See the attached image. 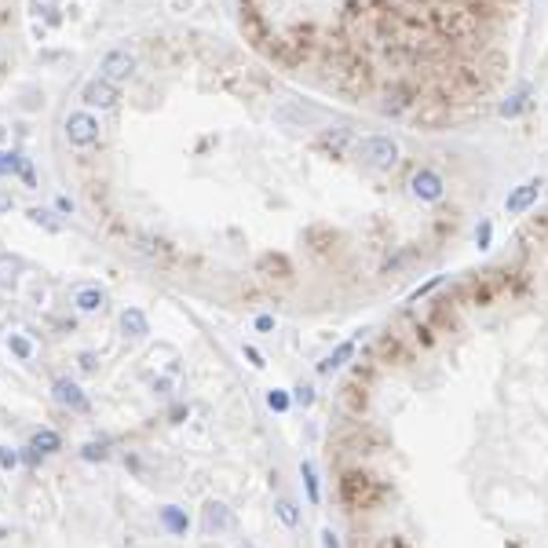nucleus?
Instances as JSON below:
<instances>
[{
  "instance_id": "1",
  "label": "nucleus",
  "mask_w": 548,
  "mask_h": 548,
  "mask_svg": "<svg viewBox=\"0 0 548 548\" xmlns=\"http://www.w3.org/2000/svg\"><path fill=\"white\" fill-rule=\"evenodd\" d=\"M398 143L391 136H362L355 139V157L362 161L366 168H373V172H391V168L398 165Z\"/></svg>"
},
{
  "instance_id": "2",
  "label": "nucleus",
  "mask_w": 548,
  "mask_h": 548,
  "mask_svg": "<svg viewBox=\"0 0 548 548\" xmlns=\"http://www.w3.org/2000/svg\"><path fill=\"white\" fill-rule=\"evenodd\" d=\"M136 73V55L129 48H110L99 62V77H107L110 84H121Z\"/></svg>"
},
{
  "instance_id": "3",
  "label": "nucleus",
  "mask_w": 548,
  "mask_h": 548,
  "mask_svg": "<svg viewBox=\"0 0 548 548\" xmlns=\"http://www.w3.org/2000/svg\"><path fill=\"white\" fill-rule=\"evenodd\" d=\"M66 139H70V146H95L99 143V121L88 114V110H77V114H70L66 117Z\"/></svg>"
},
{
  "instance_id": "4",
  "label": "nucleus",
  "mask_w": 548,
  "mask_h": 548,
  "mask_svg": "<svg viewBox=\"0 0 548 548\" xmlns=\"http://www.w3.org/2000/svg\"><path fill=\"white\" fill-rule=\"evenodd\" d=\"M410 194L417 201H442V194H446V179H442L435 168H417L413 179H410Z\"/></svg>"
},
{
  "instance_id": "5",
  "label": "nucleus",
  "mask_w": 548,
  "mask_h": 548,
  "mask_svg": "<svg viewBox=\"0 0 548 548\" xmlns=\"http://www.w3.org/2000/svg\"><path fill=\"white\" fill-rule=\"evenodd\" d=\"M117 99H121V92H117V84H110L107 77H92L88 84L81 88V102L84 107H99V110H110V107H117Z\"/></svg>"
},
{
  "instance_id": "6",
  "label": "nucleus",
  "mask_w": 548,
  "mask_h": 548,
  "mask_svg": "<svg viewBox=\"0 0 548 548\" xmlns=\"http://www.w3.org/2000/svg\"><path fill=\"white\" fill-rule=\"evenodd\" d=\"M52 395H55V403L59 406H66V410H73V413H88L92 410V398L84 395L70 376H59V381L52 384Z\"/></svg>"
},
{
  "instance_id": "7",
  "label": "nucleus",
  "mask_w": 548,
  "mask_h": 548,
  "mask_svg": "<svg viewBox=\"0 0 548 548\" xmlns=\"http://www.w3.org/2000/svg\"><path fill=\"white\" fill-rule=\"evenodd\" d=\"M541 179H526V183H519L516 191L504 198V208H508V216H523L526 208H534L537 205V198H541Z\"/></svg>"
},
{
  "instance_id": "8",
  "label": "nucleus",
  "mask_w": 548,
  "mask_h": 548,
  "mask_svg": "<svg viewBox=\"0 0 548 548\" xmlns=\"http://www.w3.org/2000/svg\"><path fill=\"white\" fill-rule=\"evenodd\" d=\"M230 526H234V512H230L223 501H208L205 508H201V530H205L208 537L230 530Z\"/></svg>"
},
{
  "instance_id": "9",
  "label": "nucleus",
  "mask_w": 548,
  "mask_h": 548,
  "mask_svg": "<svg viewBox=\"0 0 548 548\" xmlns=\"http://www.w3.org/2000/svg\"><path fill=\"white\" fill-rule=\"evenodd\" d=\"M102 304H107V292H102L99 285H77L73 289V307L77 311L95 314V311H102Z\"/></svg>"
},
{
  "instance_id": "10",
  "label": "nucleus",
  "mask_w": 548,
  "mask_h": 548,
  "mask_svg": "<svg viewBox=\"0 0 548 548\" xmlns=\"http://www.w3.org/2000/svg\"><path fill=\"white\" fill-rule=\"evenodd\" d=\"M157 523H161L172 537H183L186 530H191V519H186V512L179 508V504H165V508L157 512Z\"/></svg>"
},
{
  "instance_id": "11",
  "label": "nucleus",
  "mask_w": 548,
  "mask_h": 548,
  "mask_svg": "<svg viewBox=\"0 0 548 548\" xmlns=\"http://www.w3.org/2000/svg\"><path fill=\"white\" fill-rule=\"evenodd\" d=\"M121 329H124V336H132V340H143V336L150 333V322H146V314L139 307H124L121 311Z\"/></svg>"
},
{
  "instance_id": "12",
  "label": "nucleus",
  "mask_w": 548,
  "mask_h": 548,
  "mask_svg": "<svg viewBox=\"0 0 548 548\" xmlns=\"http://www.w3.org/2000/svg\"><path fill=\"white\" fill-rule=\"evenodd\" d=\"M318 143L326 146V150H333V154H344L347 146H355V132L351 129H322V136H318Z\"/></svg>"
},
{
  "instance_id": "13",
  "label": "nucleus",
  "mask_w": 548,
  "mask_h": 548,
  "mask_svg": "<svg viewBox=\"0 0 548 548\" xmlns=\"http://www.w3.org/2000/svg\"><path fill=\"white\" fill-rule=\"evenodd\" d=\"M355 351H358V344L355 340H344V344H336L333 347V355L326 358V362H318V373H336V369H344L351 358H355Z\"/></svg>"
},
{
  "instance_id": "14",
  "label": "nucleus",
  "mask_w": 548,
  "mask_h": 548,
  "mask_svg": "<svg viewBox=\"0 0 548 548\" xmlns=\"http://www.w3.org/2000/svg\"><path fill=\"white\" fill-rule=\"evenodd\" d=\"M18 274H23V260L4 252V256H0V289H4V292L15 289L18 285Z\"/></svg>"
},
{
  "instance_id": "15",
  "label": "nucleus",
  "mask_w": 548,
  "mask_h": 548,
  "mask_svg": "<svg viewBox=\"0 0 548 548\" xmlns=\"http://www.w3.org/2000/svg\"><path fill=\"white\" fill-rule=\"evenodd\" d=\"M274 516L282 519L285 530H297V526H300V508H297V501H292V497H278V501H274Z\"/></svg>"
},
{
  "instance_id": "16",
  "label": "nucleus",
  "mask_w": 548,
  "mask_h": 548,
  "mask_svg": "<svg viewBox=\"0 0 548 548\" xmlns=\"http://www.w3.org/2000/svg\"><path fill=\"white\" fill-rule=\"evenodd\" d=\"M300 475H304V490L311 504H322V487H318V472H314V460H300Z\"/></svg>"
},
{
  "instance_id": "17",
  "label": "nucleus",
  "mask_w": 548,
  "mask_h": 548,
  "mask_svg": "<svg viewBox=\"0 0 548 548\" xmlns=\"http://www.w3.org/2000/svg\"><path fill=\"white\" fill-rule=\"evenodd\" d=\"M30 446H37L40 453H59L62 450V439H59V431H52V428H40L37 435H33V442H30Z\"/></svg>"
},
{
  "instance_id": "18",
  "label": "nucleus",
  "mask_w": 548,
  "mask_h": 548,
  "mask_svg": "<svg viewBox=\"0 0 548 548\" xmlns=\"http://www.w3.org/2000/svg\"><path fill=\"white\" fill-rule=\"evenodd\" d=\"M8 351L18 358V362H30V358H33V344H30V336L11 333V336H8Z\"/></svg>"
},
{
  "instance_id": "19",
  "label": "nucleus",
  "mask_w": 548,
  "mask_h": 548,
  "mask_svg": "<svg viewBox=\"0 0 548 548\" xmlns=\"http://www.w3.org/2000/svg\"><path fill=\"white\" fill-rule=\"evenodd\" d=\"M110 457V442L99 439V442H84L81 446V460H107Z\"/></svg>"
},
{
  "instance_id": "20",
  "label": "nucleus",
  "mask_w": 548,
  "mask_h": 548,
  "mask_svg": "<svg viewBox=\"0 0 548 548\" xmlns=\"http://www.w3.org/2000/svg\"><path fill=\"white\" fill-rule=\"evenodd\" d=\"M23 168H26L23 154H15V150L0 154V176H15V172H23Z\"/></svg>"
},
{
  "instance_id": "21",
  "label": "nucleus",
  "mask_w": 548,
  "mask_h": 548,
  "mask_svg": "<svg viewBox=\"0 0 548 548\" xmlns=\"http://www.w3.org/2000/svg\"><path fill=\"white\" fill-rule=\"evenodd\" d=\"M267 406H270L274 413H285V410L292 406V395L282 391V388H274V391H267Z\"/></svg>"
},
{
  "instance_id": "22",
  "label": "nucleus",
  "mask_w": 548,
  "mask_h": 548,
  "mask_svg": "<svg viewBox=\"0 0 548 548\" xmlns=\"http://www.w3.org/2000/svg\"><path fill=\"white\" fill-rule=\"evenodd\" d=\"M490 242H494V223L482 220V223L475 227V245H479V249H490Z\"/></svg>"
},
{
  "instance_id": "23",
  "label": "nucleus",
  "mask_w": 548,
  "mask_h": 548,
  "mask_svg": "<svg viewBox=\"0 0 548 548\" xmlns=\"http://www.w3.org/2000/svg\"><path fill=\"white\" fill-rule=\"evenodd\" d=\"M18 460H23V453H18V450L0 446V468H4V472H15V468H18Z\"/></svg>"
},
{
  "instance_id": "24",
  "label": "nucleus",
  "mask_w": 548,
  "mask_h": 548,
  "mask_svg": "<svg viewBox=\"0 0 548 548\" xmlns=\"http://www.w3.org/2000/svg\"><path fill=\"white\" fill-rule=\"evenodd\" d=\"M523 107H526V92H516L508 102H501V114H504V117H512V114H519Z\"/></svg>"
},
{
  "instance_id": "25",
  "label": "nucleus",
  "mask_w": 548,
  "mask_h": 548,
  "mask_svg": "<svg viewBox=\"0 0 548 548\" xmlns=\"http://www.w3.org/2000/svg\"><path fill=\"white\" fill-rule=\"evenodd\" d=\"M292 403L307 410V406L314 403V388H311V384H300V388H292Z\"/></svg>"
},
{
  "instance_id": "26",
  "label": "nucleus",
  "mask_w": 548,
  "mask_h": 548,
  "mask_svg": "<svg viewBox=\"0 0 548 548\" xmlns=\"http://www.w3.org/2000/svg\"><path fill=\"white\" fill-rule=\"evenodd\" d=\"M30 220H33V223H44L48 230H59V227H62L59 220H52V213H48V208H30Z\"/></svg>"
},
{
  "instance_id": "27",
  "label": "nucleus",
  "mask_w": 548,
  "mask_h": 548,
  "mask_svg": "<svg viewBox=\"0 0 548 548\" xmlns=\"http://www.w3.org/2000/svg\"><path fill=\"white\" fill-rule=\"evenodd\" d=\"M23 460H26V465H30V468H37V465H40V460H44V453H40L37 446H26V450H23Z\"/></svg>"
},
{
  "instance_id": "28",
  "label": "nucleus",
  "mask_w": 548,
  "mask_h": 548,
  "mask_svg": "<svg viewBox=\"0 0 548 548\" xmlns=\"http://www.w3.org/2000/svg\"><path fill=\"white\" fill-rule=\"evenodd\" d=\"M439 285H442V274H435V278H431V282H424V285H420V289L413 292V300H420V297H428V292H431V289H439Z\"/></svg>"
},
{
  "instance_id": "29",
  "label": "nucleus",
  "mask_w": 548,
  "mask_h": 548,
  "mask_svg": "<svg viewBox=\"0 0 548 548\" xmlns=\"http://www.w3.org/2000/svg\"><path fill=\"white\" fill-rule=\"evenodd\" d=\"M322 548H340V537H336L333 526H326V530H322Z\"/></svg>"
},
{
  "instance_id": "30",
  "label": "nucleus",
  "mask_w": 548,
  "mask_h": 548,
  "mask_svg": "<svg viewBox=\"0 0 548 548\" xmlns=\"http://www.w3.org/2000/svg\"><path fill=\"white\" fill-rule=\"evenodd\" d=\"M245 358H249V362L256 366V369H263V366H267V362H263V355H260L256 347H245Z\"/></svg>"
},
{
  "instance_id": "31",
  "label": "nucleus",
  "mask_w": 548,
  "mask_h": 548,
  "mask_svg": "<svg viewBox=\"0 0 548 548\" xmlns=\"http://www.w3.org/2000/svg\"><path fill=\"white\" fill-rule=\"evenodd\" d=\"M256 329H260V333H270V329H274V318H270V314H260V318H256Z\"/></svg>"
},
{
  "instance_id": "32",
  "label": "nucleus",
  "mask_w": 548,
  "mask_h": 548,
  "mask_svg": "<svg viewBox=\"0 0 548 548\" xmlns=\"http://www.w3.org/2000/svg\"><path fill=\"white\" fill-rule=\"evenodd\" d=\"M81 369H88V373L95 369V355H92V351H84V355H81Z\"/></svg>"
},
{
  "instance_id": "33",
  "label": "nucleus",
  "mask_w": 548,
  "mask_h": 548,
  "mask_svg": "<svg viewBox=\"0 0 548 548\" xmlns=\"http://www.w3.org/2000/svg\"><path fill=\"white\" fill-rule=\"evenodd\" d=\"M8 208H11V194L0 191V213H8Z\"/></svg>"
},
{
  "instance_id": "34",
  "label": "nucleus",
  "mask_w": 548,
  "mask_h": 548,
  "mask_svg": "<svg viewBox=\"0 0 548 548\" xmlns=\"http://www.w3.org/2000/svg\"><path fill=\"white\" fill-rule=\"evenodd\" d=\"M238 548H256V544H252V541H245V544H238Z\"/></svg>"
}]
</instances>
